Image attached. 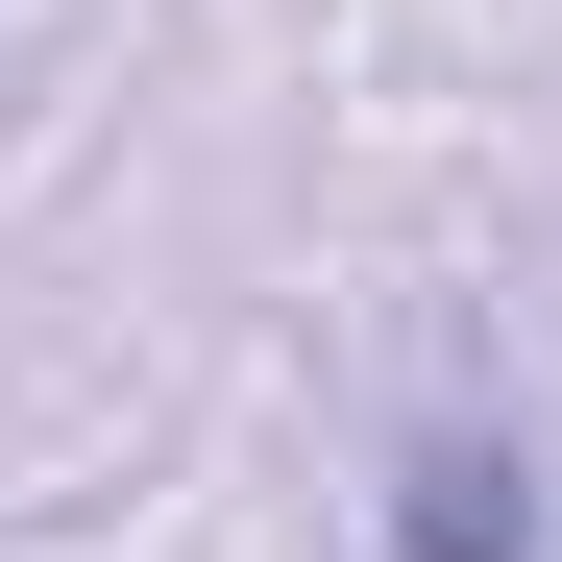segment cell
I'll use <instances>...</instances> for the list:
<instances>
[{
    "label": "cell",
    "instance_id": "obj_1",
    "mask_svg": "<svg viewBox=\"0 0 562 562\" xmlns=\"http://www.w3.org/2000/svg\"><path fill=\"white\" fill-rule=\"evenodd\" d=\"M392 562H538V464L514 440H416L392 464Z\"/></svg>",
    "mask_w": 562,
    "mask_h": 562
}]
</instances>
